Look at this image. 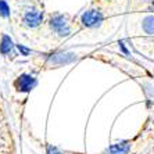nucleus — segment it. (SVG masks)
Listing matches in <instances>:
<instances>
[{"mask_svg":"<svg viewBox=\"0 0 154 154\" xmlns=\"http://www.w3.org/2000/svg\"><path fill=\"white\" fill-rule=\"evenodd\" d=\"M50 25L54 29V32H57L61 36H67L69 33L68 22H67V18L64 15H56V17H53L50 21Z\"/></svg>","mask_w":154,"mask_h":154,"instance_id":"1","label":"nucleus"},{"mask_svg":"<svg viewBox=\"0 0 154 154\" xmlns=\"http://www.w3.org/2000/svg\"><path fill=\"white\" fill-rule=\"evenodd\" d=\"M101 20H103V17H101L100 11H96V10H89L86 11V13H83L82 15V24L85 26H89V28H94V26L100 25Z\"/></svg>","mask_w":154,"mask_h":154,"instance_id":"2","label":"nucleus"},{"mask_svg":"<svg viewBox=\"0 0 154 154\" xmlns=\"http://www.w3.org/2000/svg\"><path fill=\"white\" fill-rule=\"evenodd\" d=\"M35 85H36V79L32 75H21L20 79L17 81L18 90H22V92H29Z\"/></svg>","mask_w":154,"mask_h":154,"instance_id":"3","label":"nucleus"},{"mask_svg":"<svg viewBox=\"0 0 154 154\" xmlns=\"http://www.w3.org/2000/svg\"><path fill=\"white\" fill-rule=\"evenodd\" d=\"M24 21H25V24L28 26L35 28V26H38L40 24V21H42V14H40V11H38V10H29L25 14V17H24Z\"/></svg>","mask_w":154,"mask_h":154,"instance_id":"4","label":"nucleus"},{"mask_svg":"<svg viewBox=\"0 0 154 154\" xmlns=\"http://www.w3.org/2000/svg\"><path fill=\"white\" fill-rule=\"evenodd\" d=\"M11 50H13V42L7 35H4L2 39V45H0V51L3 54H8Z\"/></svg>","mask_w":154,"mask_h":154,"instance_id":"5","label":"nucleus"},{"mask_svg":"<svg viewBox=\"0 0 154 154\" xmlns=\"http://www.w3.org/2000/svg\"><path fill=\"white\" fill-rule=\"evenodd\" d=\"M143 29L147 33L153 35L154 33V17L153 15H149L143 20Z\"/></svg>","mask_w":154,"mask_h":154,"instance_id":"6","label":"nucleus"},{"mask_svg":"<svg viewBox=\"0 0 154 154\" xmlns=\"http://www.w3.org/2000/svg\"><path fill=\"white\" fill-rule=\"evenodd\" d=\"M8 14H10V8H8L7 3H6L4 0H0V15L8 17Z\"/></svg>","mask_w":154,"mask_h":154,"instance_id":"7","label":"nucleus"}]
</instances>
